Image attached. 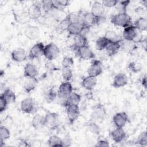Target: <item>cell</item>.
I'll return each instance as SVG.
<instances>
[{"label": "cell", "instance_id": "484cf974", "mask_svg": "<svg viewBox=\"0 0 147 147\" xmlns=\"http://www.w3.org/2000/svg\"><path fill=\"white\" fill-rule=\"evenodd\" d=\"M32 125L36 130L42 129L43 127L45 126L44 116L39 114H36L32 119Z\"/></svg>", "mask_w": 147, "mask_h": 147}, {"label": "cell", "instance_id": "7bdbcfd3", "mask_svg": "<svg viewBox=\"0 0 147 147\" xmlns=\"http://www.w3.org/2000/svg\"><path fill=\"white\" fill-rule=\"evenodd\" d=\"M134 41H126L125 40L121 46L123 47V48L127 51H130L134 49V47L135 45Z\"/></svg>", "mask_w": 147, "mask_h": 147}, {"label": "cell", "instance_id": "cb8c5ba5", "mask_svg": "<svg viewBox=\"0 0 147 147\" xmlns=\"http://www.w3.org/2000/svg\"><path fill=\"white\" fill-rule=\"evenodd\" d=\"M80 100H81V96L76 92H72L70 94V95L66 99L64 100L63 105L65 107L71 105H79Z\"/></svg>", "mask_w": 147, "mask_h": 147}, {"label": "cell", "instance_id": "b9f144b4", "mask_svg": "<svg viewBox=\"0 0 147 147\" xmlns=\"http://www.w3.org/2000/svg\"><path fill=\"white\" fill-rule=\"evenodd\" d=\"M74 63V61L71 57L65 56L61 61V65L63 68H70Z\"/></svg>", "mask_w": 147, "mask_h": 147}, {"label": "cell", "instance_id": "30bf717a", "mask_svg": "<svg viewBox=\"0 0 147 147\" xmlns=\"http://www.w3.org/2000/svg\"><path fill=\"white\" fill-rule=\"evenodd\" d=\"M97 17H95L91 12H86L82 14L81 22L84 26L91 28L94 25H96Z\"/></svg>", "mask_w": 147, "mask_h": 147}, {"label": "cell", "instance_id": "681fc988", "mask_svg": "<svg viewBox=\"0 0 147 147\" xmlns=\"http://www.w3.org/2000/svg\"><path fill=\"white\" fill-rule=\"evenodd\" d=\"M141 84L145 88H146V76L145 75L141 80Z\"/></svg>", "mask_w": 147, "mask_h": 147}, {"label": "cell", "instance_id": "d6a6232c", "mask_svg": "<svg viewBox=\"0 0 147 147\" xmlns=\"http://www.w3.org/2000/svg\"><path fill=\"white\" fill-rule=\"evenodd\" d=\"M41 3L42 9L46 13H49L55 9L53 1L45 0L41 1Z\"/></svg>", "mask_w": 147, "mask_h": 147}, {"label": "cell", "instance_id": "8992f818", "mask_svg": "<svg viewBox=\"0 0 147 147\" xmlns=\"http://www.w3.org/2000/svg\"><path fill=\"white\" fill-rule=\"evenodd\" d=\"M138 31L136 28L131 25L124 28L122 32V37L124 40L134 41L138 37Z\"/></svg>", "mask_w": 147, "mask_h": 147}, {"label": "cell", "instance_id": "83f0119b", "mask_svg": "<svg viewBox=\"0 0 147 147\" xmlns=\"http://www.w3.org/2000/svg\"><path fill=\"white\" fill-rule=\"evenodd\" d=\"M1 95L6 100L8 103L15 102L16 100L15 93L10 88H6Z\"/></svg>", "mask_w": 147, "mask_h": 147}, {"label": "cell", "instance_id": "7dc6e473", "mask_svg": "<svg viewBox=\"0 0 147 147\" xmlns=\"http://www.w3.org/2000/svg\"><path fill=\"white\" fill-rule=\"evenodd\" d=\"M96 146H99V147H108L109 146V142L106 140H103V139H101L99 141H98L97 144H96Z\"/></svg>", "mask_w": 147, "mask_h": 147}, {"label": "cell", "instance_id": "f35d334b", "mask_svg": "<svg viewBox=\"0 0 147 147\" xmlns=\"http://www.w3.org/2000/svg\"><path fill=\"white\" fill-rule=\"evenodd\" d=\"M57 93L55 91L54 89L53 88L48 90L45 95V98L47 102H52V101L54 100V99L56 98Z\"/></svg>", "mask_w": 147, "mask_h": 147}, {"label": "cell", "instance_id": "60d3db41", "mask_svg": "<svg viewBox=\"0 0 147 147\" xmlns=\"http://www.w3.org/2000/svg\"><path fill=\"white\" fill-rule=\"evenodd\" d=\"M16 19L18 22L21 24H25L30 20L28 14V13H20V14L17 15V16L16 17Z\"/></svg>", "mask_w": 147, "mask_h": 147}, {"label": "cell", "instance_id": "e0dca14e", "mask_svg": "<svg viewBox=\"0 0 147 147\" xmlns=\"http://www.w3.org/2000/svg\"><path fill=\"white\" fill-rule=\"evenodd\" d=\"M97 83V79L95 77L87 76L85 77L81 82V85L83 88L88 91H91L95 87Z\"/></svg>", "mask_w": 147, "mask_h": 147}, {"label": "cell", "instance_id": "f1b7e54d", "mask_svg": "<svg viewBox=\"0 0 147 147\" xmlns=\"http://www.w3.org/2000/svg\"><path fill=\"white\" fill-rule=\"evenodd\" d=\"M109 42L110 41L107 39H106L104 36L100 37L98 38L95 41V48L98 51H102L103 49H105L107 45L109 44Z\"/></svg>", "mask_w": 147, "mask_h": 147}, {"label": "cell", "instance_id": "836d02e7", "mask_svg": "<svg viewBox=\"0 0 147 147\" xmlns=\"http://www.w3.org/2000/svg\"><path fill=\"white\" fill-rule=\"evenodd\" d=\"M87 127L88 130L93 134L99 135L100 133V128L96 122L91 121L88 123Z\"/></svg>", "mask_w": 147, "mask_h": 147}, {"label": "cell", "instance_id": "4dcf8cb0", "mask_svg": "<svg viewBox=\"0 0 147 147\" xmlns=\"http://www.w3.org/2000/svg\"><path fill=\"white\" fill-rule=\"evenodd\" d=\"M74 43L77 45L79 47L81 48L84 46L88 45V40L86 36L79 34L75 36Z\"/></svg>", "mask_w": 147, "mask_h": 147}, {"label": "cell", "instance_id": "e575fe53", "mask_svg": "<svg viewBox=\"0 0 147 147\" xmlns=\"http://www.w3.org/2000/svg\"><path fill=\"white\" fill-rule=\"evenodd\" d=\"M61 75L63 79L65 82H69L73 77V74L70 68H63L61 71Z\"/></svg>", "mask_w": 147, "mask_h": 147}, {"label": "cell", "instance_id": "f6af8a7d", "mask_svg": "<svg viewBox=\"0 0 147 147\" xmlns=\"http://www.w3.org/2000/svg\"><path fill=\"white\" fill-rule=\"evenodd\" d=\"M9 103L6 101V100L1 95H0V112L1 113H2L6 110L7 107V105Z\"/></svg>", "mask_w": 147, "mask_h": 147}, {"label": "cell", "instance_id": "ffe728a7", "mask_svg": "<svg viewBox=\"0 0 147 147\" xmlns=\"http://www.w3.org/2000/svg\"><path fill=\"white\" fill-rule=\"evenodd\" d=\"M38 79L36 78H26L24 83V89L26 93H30L38 85Z\"/></svg>", "mask_w": 147, "mask_h": 147}, {"label": "cell", "instance_id": "7a4b0ae2", "mask_svg": "<svg viewBox=\"0 0 147 147\" xmlns=\"http://www.w3.org/2000/svg\"><path fill=\"white\" fill-rule=\"evenodd\" d=\"M106 111L105 106L101 103H98L92 108L91 114V120L95 122H102L105 118Z\"/></svg>", "mask_w": 147, "mask_h": 147}, {"label": "cell", "instance_id": "ba28073f", "mask_svg": "<svg viewBox=\"0 0 147 147\" xmlns=\"http://www.w3.org/2000/svg\"><path fill=\"white\" fill-rule=\"evenodd\" d=\"M67 117L70 123H73L79 117L80 110L78 105H71L65 107Z\"/></svg>", "mask_w": 147, "mask_h": 147}, {"label": "cell", "instance_id": "4316f807", "mask_svg": "<svg viewBox=\"0 0 147 147\" xmlns=\"http://www.w3.org/2000/svg\"><path fill=\"white\" fill-rule=\"evenodd\" d=\"M134 26L138 32H144L147 28V19L146 17H141L138 18L135 22Z\"/></svg>", "mask_w": 147, "mask_h": 147}, {"label": "cell", "instance_id": "ee69618b", "mask_svg": "<svg viewBox=\"0 0 147 147\" xmlns=\"http://www.w3.org/2000/svg\"><path fill=\"white\" fill-rule=\"evenodd\" d=\"M118 2V1L117 0H105L102 2V3L105 7H113L116 6Z\"/></svg>", "mask_w": 147, "mask_h": 147}, {"label": "cell", "instance_id": "d6986e66", "mask_svg": "<svg viewBox=\"0 0 147 147\" xmlns=\"http://www.w3.org/2000/svg\"><path fill=\"white\" fill-rule=\"evenodd\" d=\"M38 74V71L36 66L31 63H27L24 67V75L26 78H36Z\"/></svg>", "mask_w": 147, "mask_h": 147}, {"label": "cell", "instance_id": "3957f363", "mask_svg": "<svg viewBox=\"0 0 147 147\" xmlns=\"http://www.w3.org/2000/svg\"><path fill=\"white\" fill-rule=\"evenodd\" d=\"M60 53L59 47L54 43L51 42L45 45L44 56L49 61L56 59Z\"/></svg>", "mask_w": 147, "mask_h": 147}, {"label": "cell", "instance_id": "2e32d148", "mask_svg": "<svg viewBox=\"0 0 147 147\" xmlns=\"http://www.w3.org/2000/svg\"><path fill=\"white\" fill-rule=\"evenodd\" d=\"M78 57L83 60H91L95 58V56L93 51L88 45L80 48Z\"/></svg>", "mask_w": 147, "mask_h": 147}, {"label": "cell", "instance_id": "52a82bcc", "mask_svg": "<svg viewBox=\"0 0 147 147\" xmlns=\"http://www.w3.org/2000/svg\"><path fill=\"white\" fill-rule=\"evenodd\" d=\"M45 126L50 129H55L59 122V115L56 113H48L44 116Z\"/></svg>", "mask_w": 147, "mask_h": 147}, {"label": "cell", "instance_id": "4fadbf2b", "mask_svg": "<svg viewBox=\"0 0 147 147\" xmlns=\"http://www.w3.org/2000/svg\"><path fill=\"white\" fill-rule=\"evenodd\" d=\"M11 57L13 61L16 62H22L27 58V55L24 49L18 48L14 49L11 53Z\"/></svg>", "mask_w": 147, "mask_h": 147}, {"label": "cell", "instance_id": "74e56055", "mask_svg": "<svg viewBox=\"0 0 147 147\" xmlns=\"http://www.w3.org/2000/svg\"><path fill=\"white\" fill-rule=\"evenodd\" d=\"M128 68L131 72L134 73H137L141 70L142 65L138 62L132 61L128 64Z\"/></svg>", "mask_w": 147, "mask_h": 147}, {"label": "cell", "instance_id": "5bb4252c", "mask_svg": "<svg viewBox=\"0 0 147 147\" xmlns=\"http://www.w3.org/2000/svg\"><path fill=\"white\" fill-rule=\"evenodd\" d=\"M127 76L123 73H119L114 76L112 86L114 88H121L125 86L127 83Z\"/></svg>", "mask_w": 147, "mask_h": 147}, {"label": "cell", "instance_id": "5b68a950", "mask_svg": "<svg viewBox=\"0 0 147 147\" xmlns=\"http://www.w3.org/2000/svg\"><path fill=\"white\" fill-rule=\"evenodd\" d=\"M44 48L45 45L41 42L35 44L29 50L28 57L30 60H34L44 56Z\"/></svg>", "mask_w": 147, "mask_h": 147}, {"label": "cell", "instance_id": "7c38bea8", "mask_svg": "<svg viewBox=\"0 0 147 147\" xmlns=\"http://www.w3.org/2000/svg\"><path fill=\"white\" fill-rule=\"evenodd\" d=\"M102 73V68L99 61H94L87 70L88 76L96 78Z\"/></svg>", "mask_w": 147, "mask_h": 147}, {"label": "cell", "instance_id": "603a6c76", "mask_svg": "<svg viewBox=\"0 0 147 147\" xmlns=\"http://www.w3.org/2000/svg\"><path fill=\"white\" fill-rule=\"evenodd\" d=\"M105 11V6L102 5V2H95L91 6L90 12L95 17H99L103 16Z\"/></svg>", "mask_w": 147, "mask_h": 147}, {"label": "cell", "instance_id": "6da1fadb", "mask_svg": "<svg viewBox=\"0 0 147 147\" xmlns=\"http://www.w3.org/2000/svg\"><path fill=\"white\" fill-rule=\"evenodd\" d=\"M111 22L115 26L125 28L131 25V18L127 13H118L111 16Z\"/></svg>", "mask_w": 147, "mask_h": 147}, {"label": "cell", "instance_id": "bcb514c9", "mask_svg": "<svg viewBox=\"0 0 147 147\" xmlns=\"http://www.w3.org/2000/svg\"><path fill=\"white\" fill-rule=\"evenodd\" d=\"M69 49H70L71 51L76 56H78L80 47H79L77 45H76L75 43H74L70 45Z\"/></svg>", "mask_w": 147, "mask_h": 147}, {"label": "cell", "instance_id": "9c48e42d", "mask_svg": "<svg viewBox=\"0 0 147 147\" xmlns=\"http://www.w3.org/2000/svg\"><path fill=\"white\" fill-rule=\"evenodd\" d=\"M113 121L116 127H123L128 121V116L125 112H119L113 116Z\"/></svg>", "mask_w": 147, "mask_h": 147}, {"label": "cell", "instance_id": "d590c367", "mask_svg": "<svg viewBox=\"0 0 147 147\" xmlns=\"http://www.w3.org/2000/svg\"><path fill=\"white\" fill-rule=\"evenodd\" d=\"M136 143L138 145H142V146L146 145L147 134H146V131H143L139 134V136H138V137L136 141Z\"/></svg>", "mask_w": 147, "mask_h": 147}, {"label": "cell", "instance_id": "8fae6325", "mask_svg": "<svg viewBox=\"0 0 147 147\" xmlns=\"http://www.w3.org/2000/svg\"><path fill=\"white\" fill-rule=\"evenodd\" d=\"M21 111L26 114L32 113L34 109V101L31 98H26L24 99L20 104Z\"/></svg>", "mask_w": 147, "mask_h": 147}, {"label": "cell", "instance_id": "1f68e13d", "mask_svg": "<svg viewBox=\"0 0 147 147\" xmlns=\"http://www.w3.org/2000/svg\"><path fill=\"white\" fill-rule=\"evenodd\" d=\"M48 144L49 146H63V141L59 137L57 136H51L48 140Z\"/></svg>", "mask_w": 147, "mask_h": 147}, {"label": "cell", "instance_id": "f546056e", "mask_svg": "<svg viewBox=\"0 0 147 147\" xmlns=\"http://www.w3.org/2000/svg\"><path fill=\"white\" fill-rule=\"evenodd\" d=\"M110 42H121L122 39L120 36L114 30H107L104 36Z\"/></svg>", "mask_w": 147, "mask_h": 147}, {"label": "cell", "instance_id": "9a60e30c", "mask_svg": "<svg viewBox=\"0 0 147 147\" xmlns=\"http://www.w3.org/2000/svg\"><path fill=\"white\" fill-rule=\"evenodd\" d=\"M110 136L115 142L119 143L125 138L126 133L123 127H116V129L111 131Z\"/></svg>", "mask_w": 147, "mask_h": 147}, {"label": "cell", "instance_id": "44dd1931", "mask_svg": "<svg viewBox=\"0 0 147 147\" xmlns=\"http://www.w3.org/2000/svg\"><path fill=\"white\" fill-rule=\"evenodd\" d=\"M84 26L81 22H72L69 24L67 30L69 34L76 36L82 32Z\"/></svg>", "mask_w": 147, "mask_h": 147}, {"label": "cell", "instance_id": "8d00e7d4", "mask_svg": "<svg viewBox=\"0 0 147 147\" xmlns=\"http://www.w3.org/2000/svg\"><path fill=\"white\" fill-rule=\"evenodd\" d=\"M130 1H118L116 6L119 13H126V8L130 3Z\"/></svg>", "mask_w": 147, "mask_h": 147}, {"label": "cell", "instance_id": "c3c4849f", "mask_svg": "<svg viewBox=\"0 0 147 147\" xmlns=\"http://www.w3.org/2000/svg\"><path fill=\"white\" fill-rule=\"evenodd\" d=\"M45 67L47 68L48 69H49V70H50V71L54 70L55 68V67L54 64H53L51 61H49V62H48V63L46 64Z\"/></svg>", "mask_w": 147, "mask_h": 147}, {"label": "cell", "instance_id": "ab89813d", "mask_svg": "<svg viewBox=\"0 0 147 147\" xmlns=\"http://www.w3.org/2000/svg\"><path fill=\"white\" fill-rule=\"evenodd\" d=\"M10 136V132L9 130L3 126H0V139L6 140L9 138Z\"/></svg>", "mask_w": 147, "mask_h": 147}, {"label": "cell", "instance_id": "7402d4cb", "mask_svg": "<svg viewBox=\"0 0 147 147\" xmlns=\"http://www.w3.org/2000/svg\"><path fill=\"white\" fill-rule=\"evenodd\" d=\"M24 34L29 40H34L38 37L40 34V30L37 26H30L25 29Z\"/></svg>", "mask_w": 147, "mask_h": 147}, {"label": "cell", "instance_id": "d4e9b609", "mask_svg": "<svg viewBox=\"0 0 147 147\" xmlns=\"http://www.w3.org/2000/svg\"><path fill=\"white\" fill-rule=\"evenodd\" d=\"M121 47L120 42H110L105 49L107 54L110 56H112L118 52Z\"/></svg>", "mask_w": 147, "mask_h": 147}, {"label": "cell", "instance_id": "ac0fdd59", "mask_svg": "<svg viewBox=\"0 0 147 147\" xmlns=\"http://www.w3.org/2000/svg\"><path fill=\"white\" fill-rule=\"evenodd\" d=\"M27 13L30 19L37 20L41 16V7L38 5L33 3L29 6Z\"/></svg>", "mask_w": 147, "mask_h": 147}, {"label": "cell", "instance_id": "277c9868", "mask_svg": "<svg viewBox=\"0 0 147 147\" xmlns=\"http://www.w3.org/2000/svg\"><path fill=\"white\" fill-rule=\"evenodd\" d=\"M73 87L69 82H64L62 83L59 87L57 95L62 99H66L72 92Z\"/></svg>", "mask_w": 147, "mask_h": 147}]
</instances>
